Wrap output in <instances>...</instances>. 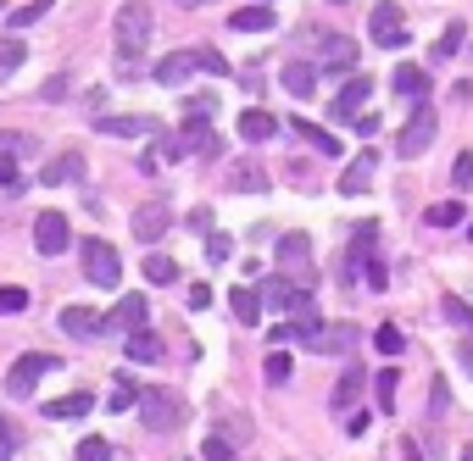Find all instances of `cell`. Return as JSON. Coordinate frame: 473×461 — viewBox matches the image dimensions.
<instances>
[{
    "label": "cell",
    "instance_id": "obj_1",
    "mask_svg": "<svg viewBox=\"0 0 473 461\" xmlns=\"http://www.w3.org/2000/svg\"><path fill=\"white\" fill-rule=\"evenodd\" d=\"M150 28H156V17H150L145 0H123V6H117L112 40H117V56H123V73L140 68V56H145V45H150Z\"/></svg>",
    "mask_w": 473,
    "mask_h": 461
},
{
    "label": "cell",
    "instance_id": "obj_2",
    "mask_svg": "<svg viewBox=\"0 0 473 461\" xmlns=\"http://www.w3.org/2000/svg\"><path fill=\"white\" fill-rule=\"evenodd\" d=\"M434 134H440V117H434V106H429V101H413V117H406L401 140H396L401 161H418V156L434 145Z\"/></svg>",
    "mask_w": 473,
    "mask_h": 461
},
{
    "label": "cell",
    "instance_id": "obj_3",
    "mask_svg": "<svg viewBox=\"0 0 473 461\" xmlns=\"http://www.w3.org/2000/svg\"><path fill=\"white\" fill-rule=\"evenodd\" d=\"M140 417H145L150 434H173V428L189 417V406L178 401L173 389H145V394H140Z\"/></svg>",
    "mask_w": 473,
    "mask_h": 461
},
{
    "label": "cell",
    "instance_id": "obj_4",
    "mask_svg": "<svg viewBox=\"0 0 473 461\" xmlns=\"http://www.w3.org/2000/svg\"><path fill=\"white\" fill-rule=\"evenodd\" d=\"M78 261H84V278H89L95 289H117V278H123V256H117L106 240H84V245H78Z\"/></svg>",
    "mask_w": 473,
    "mask_h": 461
},
{
    "label": "cell",
    "instance_id": "obj_5",
    "mask_svg": "<svg viewBox=\"0 0 473 461\" xmlns=\"http://www.w3.org/2000/svg\"><path fill=\"white\" fill-rule=\"evenodd\" d=\"M368 40H373L378 50H401V45H406V17H401L396 0H378V6L368 12Z\"/></svg>",
    "mask_w": 473,
    "mask_h": 461
},
{
    "label": "cell",
    "instance_id": "obj_6",
    "mask_svg": "<svg viewBox=\"0 0 473 461\" xmlns=\"http://www.w3.org/2000/svg\"><path fill=\"white\" fill-rule=\"evenodd\" d=\"M278 267H284V278H290V284L312 289V284H318V273H312V240H306V234H284V240H278Z\"/></svg>",
    "mask_w": 473,
    "mask_h": 461
},
{
    "label": "cell",
    "instance_id": "obj_7",
    "mask_svg": "<svg viewBox=\"0 0 473 461\" xmlns=\"http://www.w3.org/2000/svg\"><path fill=\"white\" fill-rule=\"evenodd\" d=\"M56 367H61V361L45 356V350L17 356V361H12V373H6V394H34V384H40L45 373H56Z\"/></svg>",
    "mask_w": 473,
    "mask_h": 461
},
{
    "label": "cell",
    "instance_id": "obj_8",
    "mask_svg": "<svg viewBox=\"0 0 473 461\" xmlns=\"http://www.w3.org/2000/svg\"><path fill=\"white\" fill-rule=\"evenodd\" d=\"M262 301H268L273 312H284V317L318 312V306H312V289H301V284H290V278H268V284H262Z\"/></svg>",
    "mask_w": 473,
    "mask_h": 461
},
{
    "label": "cell",
    "instance_id": "obj_9",
    "mask_svg": "<svg viewBox=\"0 0 473 461\" xmlns=\"http://www.w3.org/2000/svg\"><path fill=\"white\" fill-rule=\"evenodd\" d=\"M68 240H73V222L61 217V212H40V217H34V245H40V256H61V250H68Z\"/></svg>",
    "mask_w": 473,
    "mask_h": 461
},
{
    "label": "cell",
    "instance_id": "obj_10",
    "mask_svg": "<svg viewBox=\"0 0 473 461\" xmlns=\"http://www.w3.org/2000/svg\"><path fill=\"white\" fill-rule=\"evenodd\" d=\"M368 95H373V78H368V73L345 78V84H340V95H334V117H340V122H357V117H362V106H368Z\"/></svg>",
    "mask_w": 473,
    "mask_h": 461
},
{
    "label": "cell",
    "instance_id": "obj_11",
    "mask_svg": "<svg viewBox=\"0 0 473 461\" xmlns=\"http://www.w3.org/2000/svg\"><path fill=\"white\" fill-rule=\"evenodd\" d=\"M173 228V212H168V201H145V206H134V240H145V245H156Z\"/></svg>",
    "mask_w": 473,
    "mask_h": 461
},
{
    "label": "cell",
    "instance_id": "obj_12",
    "mask_svg": "<svg viewBox=\"0 0 473 461\" xmlns=\"http://www.w3.org/2000/svg\"><path fill=\"white\" fill-rule=\"evenodd\" d=\"M306 350H318V356H345V350H357V328H351V322H334V328L323 322L318 334L306 339Z\"/></svg>",
    "mask_w": 473,
    "mask_h": 461
},
{
    "label": "cell",
    "instance_id": "obj_13",
    "mask_svg": "<svg viewBox=\"0 0 473 461\" xmlns=\"http://www.w3.org/2000/svg\"><path fill=\"white\" fill-rule=\"evenodd\" d=\"M61 334H73V339H101V334H106V317L89 312V306H61Z\"/></svg>",
    "mask_w": 473,
    "mask_h": 461
},
{
    "label": "cell",
    "instance_id": "obj_14",
    "mask_svg": "<svg viewBox=\"0 0 473 461\" xmlns=\"http://www.w3.org/2000/svg\"><path fill=\"white\" fill-rule=\"evenodd\" d=\"M390 89H396V95H406V101H429V73L418 68V61H396Z\"/></svg>",
    "mask_w": 473,
    "mask_h": 461
},
{
    "label": "cell",
    "instance_id": "obj_15",
    "mask_svg": "<svg viewBox=\"0 0 473 461\" xmlns=\"http://www.w3.org/2000/svg\"><path fill=\"white\" fill-rule=\"evenodd\" d=\"M145 317H150L145 294H123V301H117V312L106 317V334H112V328H117V334H134V328H145Z\"/></svg>",
    "mask_w": 473,
    "mask_h": 461
},
{
    "label": "cell",
    "instance_id": "obj_16",
    "mask_svg": "<svg viewBox=\"0 0 473 461\" xmlns=\"http://www.w3.org/2000/svg\"><path fill=\"white\" fill-rule=\"evenodd\" d=\"M40 184H84V150H61V156H50L45 173H40Z\"/></svg>",
    "mask_w": 473,
    "mask_h": 461
},
{
    "label": "cell",
    "instance_id": "obj_17",
    "mask_svg": "<svg viewBox=\"0 0 473 461\" xmlns=\"http://www.w3.org/2000/svg\"><path fill=\"white\" fill-rule=\"evenodd\" d=\"M373 245H378V222L368 217V222H357V240H351V250H345V273H351V284L362 273V261L373 256Z\"/></svg>",
    "mask_w": 473,
    "mask_h": 461
},
{
    "label": "cell",
    "instance_id": "obj_18",
    "mask_svg": "<svg viewBox=\"0 0 473 461\" xmlns=\"http://www.w3.org/2000/svg\"><path fill=\"white\" fill-rule=\"evenodd\" d=\"M284 89L296 95V101H312V89H318V68H312V61H284Z\"/></svg>",
    "mask_w": 473,
    "mask_h": 461
},
{
    "label": "cell",
    "instance_id": "obj_19",
    "mask_svg": "<svg viewBox=\"0 0 473 461\" xmlns=\"http://www.w3.org/2000/svg\"><path fill=\"white\" fill-rule=\"evenodd\" d=\"M373 167H378V156L373 150H362L351 167H345V178H340V194H368L373 189Z\"/></svg>",
    "mask_w": 473,
    "mask_h": 461
},
{
    "label": "cell",
    "instance_id": "obj_20",
    "mask_svg": "<svg viewBox=\"0 0 473 461\" xmlns=\"http://www.w3.org/2000/svg\"><path fill=\"white\" fill-rule=\"evenodd\" d=\"M189 73H196V56H189V50H173V56L156 61V84H162V89H178Z\"/></svg>",
    "mask_w": 473,
    "mask_h": 461
},
{
    "label": "cell",
    "instance_id": "obj_21",
    "mask_svg": "<svg viewBox=\"0 0 473 461\" xmlns=\"http://www.w3.org/2000/svg\"><path fill=\"white\" fill-rule=\"evenodd\" d=\"M278 134V117L273 112H262V106H250V112H240V140H250V145H262V140H273Z\"/></svg>",
    "mask_w": 473,
    "mask_h": 461
},
{
    "label": "cell",
    "instance_id": "obj_22",
    "mask_svg": "<svg viewBox=\"0 0 473 461\" xmlns=\"http://www.w3.org/2000/svg\"><path fill=\"white\" fill-rule=\"evenodd\" d=\"M273 23H278V12H273V6H240V12L229 17L234 34H268Z\"/></svg>",
    "mask_w": 473,
    "mask_h": 461
},
{
    "label": "cell",
    "instance_id": "obj_23",
    "mask_svg": "<svg viewBox=\"0 0 473 461\" xmlns=\"http://www.w3.org/2000/svg\"><path fill=\"white\" fill-rule=\"evenodd\" d=\"M462 40H468V28L446 23V28H440V40H434V50H429V68H446L451 56H462Z\"/></svg>",
    "mask_w": 473,
    "mask_h": 461
},
{
    "label": "cell",
    "instance_id": "obj_24",
    "mask_svg": "<svg viewBox=\"0 0 473 461\" xmlns=\"http://www.w3.org/2000/svg\"><path fill=\"white\" fill-rule=\"evenodd\" d=\"M101 134L106 140H140V134H156V117H101Z\"/></svg>",
    "mask_w": 473,
    "mask_h": 461
},
{
    "label": "cell",
    "instance_id": "obj_25",
    "mask_svg": "<svg viewBox=\"0 0 473 461\" xmlns=\"http://www.w3.org/2000/svg\"><path fill=\"white\" fill-rule=\"evenodd\" d=\"M323 68H329V73H351V68H357V45L340 40V34H329V40H323ZM323 68H318V73H323Z\"/></svg>",
    "mask_w": 473,
    "mask_h": 461
},
{
    "label": "cell",
    "instance_id": "obj_26",
    "mask_svg": "<svg viewBox=\"0 0 473 461\" xmlns=\"http://www.w3.org/2000/svg\"><path fill=\"white\" fill-rule=\"evenodd\" d=\"M45 411H50L56 422H78V417H89V411H95V401H89L84 389H73V394H61V401H50Z\"/></svg>",
    "mask_w": 473,
    "mask_h": 461
},
{
    "label": "cell",
    "instance_id": "obj_27",
    "mask_svg": "<svg viewBox=\"0 0 473 461\" xmlns=\"http://www.w3.org/2000/svg\"><path fill=\"white\" fill-rule=\"evenodd\" d=\"M129 361H162V334H156L150 322L129 334Z\"/></svg>",
    "mask_w": 473,
    "mask_h": 461
},
{
    "label": "cell",
    "instance_id": "obj_28",
    "mask_svg": "<svg viewBox=\"0 0 473 461\" xmlns=\"http://www.w3.org/2000/svg\"><path fill=\"white\" fill-rule=\"evenodd\" d=\"M290 128H296V134H301V140H306L312 150H318V156H340V140L329 134V128H318V122H306V117H296Z\"/></svg>",
    "mask_w": 473,
    "mask_h": 461
},
{
    "label": "cell",
    "instance_id": "obj_29",
    "mask_svg": "<svg viewBox=\"0 0 473 461\" xmlns=\"http://www.w3.org/2000/svg\"><path fill=\"white\" fill-rule=\"evenodd\" d=\"M229 306H234L240 322H262V294H257V289H245V284L229 289Z\"/></svg>",
    "mask_w": 473,
    "mask_h": 461
},
{
    "label": "cell",
    "instance_id": "obj_30",
    "mask_svg": "<svg viewBox=\"0 0 473 461\" xmlns=\"http://www.w3.org/2000/svg\"><path fill=\"white\" fill-rule=\"evenodd\" d=\"M357 394H362V367H357V361H351V367L340 373V384H334V411H345V406L357 401Z\"/></svg>",
    "mask_w": 473,
    "mask_h": 461
},
{
    "label": "cell",
    "instance_id": "obj_31",
    "mask_svg": "<svg viewBox=\"0 0 473 461\" xmlns=\"http://www.w3.org/2000/svg\"><path fill=\"white\" fill-rule=\"evenodd\" d=\"M396 389H401V373H396V367H385V373L373 378V401H378V411H401V406H396Z\"/></svg>",
    "mask_w": 473,
    "mask_h": 461
},
{
    "label": "cell",
    "instance_id": "obj_32",
    "mask_svg": "<svg viewBox=\"0 0 473 461\" xmlns=\"http://www.w3.org/2000/svg\"><path fill=\"white\" fill-rule=\"evenodd\" d=\"M229 178H234V189H245V194L268 189V173L257 167V161H234V167H229Z\"/></svg>",
    "mask_w": 473,
    "mask_h": 461
},
{
    "label": "cell",
    "instance_id": "obj_33",
    "mask_svg": "<svg viewBox=\"0 0 473 461\" xmlns=\"http://www.w3.org/2000/svg\"><path fill=\"white\" fill-rule=\"evenodd\" d=\"M462 217H468V212H462V201H434V206L423 212V222H429V228H457Z\"/></svg>",
    "mask_w": 473,
    "mask_h": 461
},
{
    "label": "cell",
    "instance_id": "obj_34",
    "mask_svg": "<svg viewBox=\"0 0 473 461\" xmlns=\"http://www.w3.org/2000/svg\"><path fill=\"white\" fill-rule=\"evenodd\" d=\"M140 273H145L150 284H173V278H178V261H173V256H156V250H150Z\"/></svg>",
    "mask_w": 473,
    "mask_h": 461
},
{
    "label": "cell",
    "instance_id": "obj_35",
    "mask_svg": "<svg viewBox=\"0 0 473 461\" xmlns=\"http://www.w3.org/2000/svg\"><path fill=\"white\" fill-rule=\"evenodd\" d=\"M23 56H28V45H23L17 34H6V40H0V78H12V73L23 68Z\"/></svg>",
    "mask_w": 473,
    "mask_h": 461
},
{
    "label": "cell",
    "instance_id": "obj_36",
    "mask_svg": "<svg viewBox=\"0 0 473 461\" xmlns=\"http://www.w3.org/2000/svg\"><path fill=\"white\" fill-rule=\"evenodd\" d=\"M189 56H196V68H201V73H212V78H229V61L217 56L212 45H196V50H189Z\"/></svg>",
    "mask_w": 473,
    "mask_h": 461
},
{
    "label": "cell",
    "instance_id": "obj_37",
    "mask_svg": "<svg viewBox=\"0 0 473 461\" xmlns=\"http://www.w3.org/2000/svg\"><path fill=\"white\" fill-rule=\"evenodd\" d=\"M262 378L278 389V384H290V356H284V350H273L268 361H262Z\"/></svg>",
    "mask_w": 473,
    "mask_h": 461
},
{
    "label": "cell",
    "instance_id": "obj_38",
    "mask_svg": "<svg viewBox=\"0 0 473 461\" xmlns=\"http://www.w3.org/2000/svg\"><path fill=\"white\" fill-rule=\"evenodd\" d=\"M45 12H50V0H34V6H17V12L6 17V23H12V34H23V28H28V23H40Z\"/></svg>",
    "mask_w": 473,
    "mask_h": 461
},
{
    "label": "cell",
    "instance_id": "obj_39",
    "mask_svg": "<svg viewBox=\"0 0 473 461\" xmlns=\"http://www.w3.org/2000/svg\"><path fill=\"white\" fill-rule=\"evenodd\" d=\"M440 312H446V322H457V328H473V306L462 301V294H446V306H440Z\"/></svg>",
    "mask_w": 473,
    "mask_h": 461
},
{
    "label": "cell",
    "instance_id": "obj_40",
    "mask_svg": "<svg viewBox=\"0 0 473 461\" xmlns=\"http://www.w3.org/2000/svg\"><path fill=\"white\" fill-rule=\"evenodd\" d=\"M73 461H112V445L89 434V439H78V450H73Z\"/></svg>",
    "mask_w": 473,
    "mask_h": 461
},
{
    "label": "cell",
    "instance_id": "obj_41",
    "mask_svg": "<svg viewBox=\"0 0 473 461\" xmlns=\"http://www.w3.org/2000/svg\"><path fill=\"white\" fill-rule=\"evenodd\" d=\"M362 284H368V289H390V267H385L378 256H368V261H362Z\"/></svg>",
    "mask_w": 473,
    "mask_h": 461
},
{
    "label": "cell",
    "instance_id": "obj_42",
    "mask_svg": "<svg viewBox=\"0 0 473 461\" xmlns=\"http://www.w3.org/2000/svg\"><path fill=\"white\" fill-rule=\"evenodd\" d=\"M134 401H140V389H134L129 378H117V384H112V406H106V411H129Z\"/></svg>",
    "mask_w": 473,
    "mask_h": 461
},
{
    "label": "cell",
    "instance_id": "obj_43",
    "mask_svg": "<svg viewBox=\"0 0 473 461\" xmlns=\"http://www.w3.org/2000/svg\"><path fill=\"white\" fill-rule=\"evenodd\" d=\"M184 112H189V122H206V117L217 112V95H189Z\"/></svg>",
    "mask_w": 473,
    "mask_h": 461
},
{
    "label": "cell",
    "instance_id": "obj_44",
    "mask_svg": "<svg viewBox=\"0 0 473 461\" xmlns=\"http://www.w3.org/2000/svg\"><path fill=\"white\" fill-rule=\"evenodd\" d=\"M451 189H473V150H462L451 161Z\"/></svg>",
    "mask_w": 473,
    "mask_h": 461
},
{
    "label": "cell",
    "instance_id": "obj_45",
    "mask_svg": "<svg viewBox=\"0 0 473 461\" xmlns=\"http://www.w3.org/2000/svg\"><path fill=\"white\" fill-rule=\"evenodd\" d=\"M373 345H378V356H401V328H396V322H385V328L373 334Z\"/></svg>",
    "mask_w": 473,
    "mask_h": 461
},
{
    "label": "cell",
    "instance_id": "obj_46",
    "mask_svg": "<svg viewBox=\"0 0 473 461\" xmlns=\"http://www.w3.org/2000/svg\"><path fill=\"white\" fill-rule=\"evenodd\" d=\"M446 406H451V384H446V378H434V384H429V411H434V417H446Z\"/></svg>",
    "mask_w": 473,
    "mask_h": 461
},
{
    "label": "cell",
    "instance_id": "obj_47",
    "mask_svg": "<svg viewBox=\"0 0 473 461\" xmlns=\"http://www.w3.org/2000/svg\"><path fill=\"white\" fill-rule=\"evenodd\" d=\"M201 456H206V461H234V439H223V434H212V439L201 445Z\"/></svg>",
    "mask_w": 473,
    "mask_h": 461
},
{
    "label": "cell",
    "instance_id": "obj_48",
    "mask_svg": "<svg viewBox=\"0 0 473 461\" xmlns=\"http://www.w3.org/2000/svg\"><path fill=\"white\" fill-rule=\"evenodd\" d=\"M0 150H6V156H28V150H34V140H28V134H17V128H0Z\"/></svg>",
    "mask_w": 473,
    "mask_h": 461
},
{
    "label": "cell",
    "instance_id": "obj_49",
    "mask_svg": "<svg viewBox=\"0 0 473 461\" xmlns=\"http://www.w3.org/2000/svg\"><path fill=\"white\" fill-rule=\"evenodd\" d=\"M0 312H28V289L6 284V289H0Z\"/></svg>",
    "mask_w": 473,
    "mask_h": 461
},
{
    "label": "cell",
    "instance_id": "obj_50",
    "mask_svg": "<svg viewBox=\"0 0 473 461\" xmlns=\"http://www.w3.org/2000/svg\"><path fill=\"white\" fill-rule=\"evenodd\" d=\"M0 189H23V173H17V156L0 150Z\"/></svg>",
    "mask_w": 473,
    "mask_h": 461
},
{
    "label": "cell",
    "instance_id": "obj_51",
    "mask_svg": "<svg viewBox=\"0 0 473 461\" xmlns=\"http://www.w3.org/2000/svg\"><path fill=\"white\" fill-rule=\"evenodd\" d=\"M12 456H17V434H12L6 411H0V461H12Z\"/></svg>",
    "mask_w": 473,
    "mask_h": 461
},
{
    "label": "cell",
    "instance_id": "obj_52",
    "mask_svg": "<svg viewBox=\"0 0 473 461\" xmlns=\"http://www.w3.org/2000/svg\"><path fill=\"white\" fill-rule=\"evenodd\" d=\"M206 256H212V261H229V256H234L229 234H206Z\"/></svg>",
    "mask_w": 473,
    "mask_h": 461
},
{
    "label": "cell",
    "instance_id": "obj_53",
    "mask_svg": "<svg viewBox=\"0 0 473 461\" xmlns=\"http://www.w3.org/2000/svg\"><path fill=\"white\" fill-rule=\"evenodd\" d=\"M68 89H73V84H68V78L56 73V78H45V89H40V101H68Z\"/></svg>",
    "mask_w": 473,
    "mask_h": 461
},
{
    "label": "cell",
    "instance_id": "obj_54",
    "mask_svg": "<svg viewBox=\"0 0 473 461\" xmlns=\"http://www.w3.org/2000/svg\"><path fill=\"white\" fill-rule=\"evenodd\" d=\"M189 306L206 312V306H212V289H206V284H189Z\"/></svg>",
    "mask_w": 473,
    "mask_h": 461
},
{
    "label": "cell",
    "instance_id": "obj_55",
    "mask_svg": "<svg viewBox=\"0 0 473 461\" xmlns=\"http://www.w3.org/2000/svg\"><path fill=\"white\" fill-rule=\"evenodd\" d=\"M189 228H196V234H212V212L196 206V212H189Z\"/></svg>",
    "mask_w": 473,
    "mask_h": 461
},
{
    "label": "cell",
    "instance_id": "obj_56",
    "mask_svg": "<svg viewBox=\"0 0 473 461\" xmlns=\"http://www.w3.org/2000/svg\"><path fill=\"white\" fill-rule=\"evenodd\" d=\"M357 134H362V140H368V134H378V117H373V112H362V117H357Z\"/></svg>",
    "mask_w": 473,
    "mask_h": 461
},
{
    "label": "cell",
    "instance_id": "obj_57",
    "mask_svg": "<svg viewBox=\"0 0 473 461\" xmlns=\"http://www.w3.org/2000/svg\"><path fill=\"white\" fill-rule=\"evenodd\" d=\"M396 450H401V456H396V461H423V450H418V445H413V439H401V445H396Z\"/></svg>",
    "mask_w": 473,
    "mask_h": 461
},
{
    "label": "cell",
    "instance_id": "obj_58",
    "mask_svg": "<svg viewBox=\"0 0 473 461\" xmlns=\"http://www.w3.org/2000/svg\"><path fill=\"white\" fill-rule=\"evenodd\" d=\"M457 361H462V367H468V373H473V339H468L462 350H457Z\"/></svg>",
    "mask_w": 473,
    "mask_h": 461
},
{
    "label": "cell",
    "instance_id": "obj_59",
    "mask_svg": "<svg viewBox=\"0 0 473 461\" xmlns=\"http://www.w3.org/2000/svg\"><path fill=\"white\" fill-rule=\"evenodd\" d=\"M462 461H473V445H462Z\"/></svg>",
    "mask_w": 473,
    "mask_h": 461
},
{
    "label": "cell",
    "instance_id": "obj_60",
    "mask_svg": "<svg viewBox=\"0 0 473 461\" xmlns=\"http://www.w3.org/2000/svg\"><path fill=\"white\" fill-rule=\"evenodd\" d=\"M468 240H473V217H468Z\"/></svg>",
    "mask_w": 473,
    "mask_h": 461
},
{
    "label": "cell",
    "instance_id": "obj_61",
    "mask_svg": "<svg viewBox=\"0 0 473 461\" xmlns=\"http://www.w3.org/2000/svg\"><path fill=\"white\" fill-rule=\"evenodd\" d=\"M178 6H196V0H178Z\"/></svg>",
    "mask_w": 473,
    "mask_h": 461
}]
</instances>
